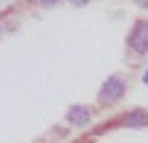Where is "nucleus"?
I'll list each match as a JSON object with an SVG mask.
<instances>
[{"label": "nucleus", "mask_w": 148, "mask_h": 143, "mask_svg": "<svg viewBox=\"0 0 148 143\" xmlns=\"http://www.w3.org/2000/svg\"><path fill=\"white\" fill-rule=\"evenodd\" d=\"M128 44H131L136 52H146V49H148V20L136 22L131 37H128Z\"/></svg>", "instance_id": "1"}, {"label": "nucleus", "mask_w": 148, "mask_h": 143, "mask_svg": "<svg viewBox=\"0 0 148 143\" xmlns=\"http://www.w3.org/2000/svg\"><path fill=\"white\" fill-rule=\"evenodd\" d=\"M67 121L72 123V126H86V123L91 121V109L89 106H69V111H67Z\"/></svg>", "instance_id": "2"}, {"label": "nucleus", "mask_w": 148, "mask_h": 143, "mask_svg": "<svg viewBox=\"0 0 148 143\" xmlns=\"http://www.w3.org/2000/svg\"><path fill=\"white\" fill-rule=\"evenodd\" d=\"M121 94H123V81L119 79V77H109V79L104 81V86H101V99L116 101Z\"/></svg>", "instance_id": "3"}, {"label": "nucleus", "mask_w": 148, "mask_h": 143, "mask_svg": "<svg viewBox=\"0 0 148 143\" xmlns=\"http://www.w3.org/2000/svg\"><path fill=\"white\" fill-rule=\"evenodd\" d=\"M123 123L131 128H141L148 123V111H131L128 116H123Z\"/></svg>", "instance_id": "4"}, {"label": "nucleus", "mask_w": 148, "mask_h": 143, "mask_svg": "<svg viewBox=\"0 0 148 143\" xmlns=\"http://www.w3.org/2000/svg\"><path fill=\"white\" fill-rule=\"evenodd\" d=\"M72 5H84V3H89V0H69Z\"/></svg>", "instance_id": "5"}, {"label": "nucleus", "mask_w": 148, "mask_h": 143, "mask_svg": "<svg viewBox=\"0 0 148 143\" xmlns=\"http://www.w3.org/2000/svg\"><path fill=\"white\" fill-rule=\"evenodd\" d=\"M42 5H54V3H59V0H40Z\"/></svg>", "instance_id": "6"}, {"label": "nucleus", "mask_w": 148, "mask_h": 143, "mask_svg": "<svg viewBox=\"0 0 148 143\" xmlns=\"http://www.w3.org/2000/svg\"><path fill=\"white\" fill-rule=\"evenodd\" d=\"M136 3H138L141 8H148V0H136Z\"/></svg>", "instance_id": "7"}, {"label": "nucleus", "mask_w": 148, "mask_h": 143, "mask_svg": "<svg viewBox=\"0 0 148 143\" xmlns=\"http://www.w3.org/2000/svg\"><path fill=\"white\" fill-rule=\"evenodd\" d=\"M143 81H146V84H148V69H146V74H143Z\"/></svg>", "instance_id": "8"}]
</instances>
